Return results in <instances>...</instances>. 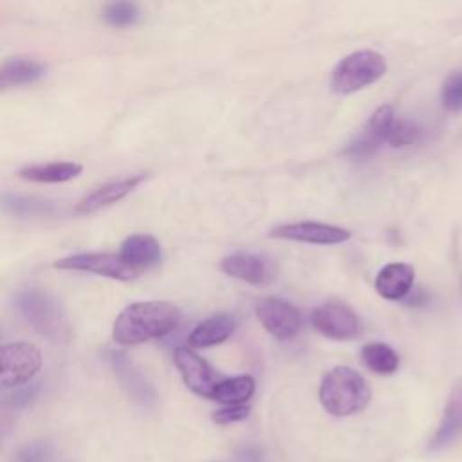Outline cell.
I'll use <instances>...</instances> for the list:
<instances>
[{
	"mask_svg": "<svg viewBox=\"0 0 462 462\" xmlns=\"http://www.w3.org/2000/svg\"><path fill=\"white\" fill-rule=\"evenodd\" d=\"M180 321V312L168 301H135L125 307L114 325L112 337L117 345H139L170 334Z\"/></svg>",
	"mask_w": 462,
	"mask_h": 462,
	"instance_id": "cell-1",
	"label": "cell"
},
{
	"mask_svg": "<svg viewBox=\"0 0 462 462\" xmlns=\"http://www.w3.org/2000/svg\"><path fill=\"white\" fill-rule=\"evenodd\" d=\"M372 392L366 379L350 366L328 370L319 384L321 406L336 417H348L366 408Z\"/></svg>",
	"mask_w": 462,
	"mask_h": 462,
	"instance_id": "cell-2",
	"label": "cell"
},
{
	"mask_svg": "<svg viewBox=\"0 0 462 462\" xmlns=\"http://www.w3.org/2000/svg\"><path fill=\"white\" fill-rule=\"evenodd\" d=\"M14 309L22 319L43 337L63 343L70 336V325L60 300L40 289H25L16 292Z\"/></svg>",
	"mask_w": 462,
	"mask_h": 462,
	"instance_id": "cell-3",
	"label": "cell"
},
{
	"mask_svg": "<svg viewBox=\"0 0 462 462\" xmlns=\"http://www.w3.org/2000/svg\"><path fill=\"white\" fill-rule=\"evenodd\" d=\"M386 72V60L375 51H356L345 56L332 70L330 88L336 94H352L357 92L377 79Z\"/></svg>",
	"mask_w": 462,
	"mask_h": 462,
	"instance_id": "cell-4",
	"label": "cell"
},
{
	"mask_svg": "<svg viewBox=\"0 0 462 462\" xmlns=\"http://www.w3.org/2000/svg\"><path fill=\"white\" fill-rule=\"evenodd\" d=\"M42 368V352L27 341H13L2 346V388H16L29 383Z\"/></svg>",
	"mask_w": 462,
	"mask_h": 462,
	"instance_id": "cell-5",
	"label": "cell"
},
{
	"mask_svg": "<svg viewBox=\"0 0 462 462\" xmlns=\"http://www.w3.org/2000/svg\"><path fill=\"white\" fill-rule=\"evenodd\" d=\"M254 312L263 328L280 341L292 339L301 328L300 310L282 298L267 296L258 300Z\"/></svg>",
	"mask_w": 462,
	"mask_h": 462,
	"instance_id": "cell-6",
	"label": "cell"
},
{
	"mask_svg": "<svg viewBox=\"0 0 462 462\" xmlns=\"http://www.w3.org/2000/svg\"><path fill=\"white\" fill-rule=\"evenodd\" d=\"M310 323L319 334L337 341L356 339L361 332L357 314L339 301H327L316 307L310 314Z\"/></svg>",
	"mask_w": 462,
	"mask_h": 462,
	"instance_id": "cell-7",
	"label": "cell"
},
{
	"mask_svg": "<svg viewBox=\"0 0 462 462\" xmlns=\"http://www.w3.org/2000/svg\"><path fill=\"white\" fill-rule=\"evenodd\" d=\"M54 267L67 271H85L121 282L134 280L139 274V271L130 267L119 254L112 253H78L54 262Z\"/></svg>",
	"mask_w": 462,
	"mask_h": 462,
	"instance_id": "cell-8",
	"label": "cell"
},
{
	"mask_svg": "<svg viewBox=\"0 0 462 462\" xmlns=\"http://www.w3.org/2000/svg\"><path fill=\"white\" fill-rule=\"evenodd\" d=\"M395 119H397L395 112L390 105L379 106L368 119L363 132L348 143V146L343 150V153L356 161L374 155L383 143H388L390 130H392Z\"/></svg>",
	"mask_w": 462,
	"mask_h": 462,
	"instance_id": "cell-9",
	"label": "cell"
},
{
	"mask_svg": "<svg viewBox=\"0 0 462 462\" xmlns=\"http://www.w3.org/2000/svg\"><path fill=\"white\" fill-rule=\"evenodd\" d=\"M173 359L188 390H191L200 397L213 399L215 388L224 377H220L213 370V366L208 361H204L199 354H195L191 348H186V346L177 348Z\"/></svg>",
	"mask_w": 462,
	"mask_h": 462,
	"instance_id": "cell-10",
	"label": "cell"
},
{
	"mask_svg": "<svg viewBox=\"0 0 462 462\" xmlns=\"http://www.w3.org/2000/svg\"><path fill=\"white\" fill-rule=\"evenodd\" d=\"M271 236L294 240V242H307L316 245H332L346 242L352 233L345 227L323 224V222H294V224H282L271 229Z\"/></svg>",
	"mask_w": 462,
	"mask_h": 462,
	"instance_id": "cell-11",
	"label": "cell"
},
{
	"mask_svg": "<svg viewBox=\"0 0 462 462\" xmlns=\"http://www.w3.org/2000/svg\"><path fill=\"white\" fill-rule=\"evenodd\" d=\"M146 177H148V173L144 171V173L117 179V180H112V182H106V184L96 188L94 191H90L78 202L76 213L85 215V213H94L97 209L112 206L114 202L125 199L130 191H134Z\"/></svg>",
	"mask_w": 462,
	"mask_h": 462,
	"instance_id": "cell-12",
	"label": "cell"
},
{
	"mask_svg": "<svg viewBox=\"0 0 462 462\" xmlns=\"http://www.w3.org/2000/svg\"><path fill=\"white\" fill-rule=\"evenodd\" d=\"M220 269L233 278H238L242 282L253 283V285H262L273 280L274 271L271 263L253 253H235L229 254L222 260Z\"/></svg>",
	"mask_w": 462,
	"mask_h": 462,
	"instance_id": "cell-13",
	"label": "cell"
},
{
	"mask_svg": "<svg viewBox=\"0 0 462 462\" xmlns=\"http://www.w3.org/2000/svg\"><path fill=\"white\" fill-rule=\"evenodd\" d=\"M415 280V269L404 262L386 263L375 276V291L384 300H404Z\"/></svg>",
	"mask_w": 462,
	"mask_h": 462,
	"instance_id": "cell-14",
	"label": "cell"
},
{
	"mask_svg": "<svg viewBox=\"0 0 462 462\" xmlns=\"http://www.w3.org/2000/svg\"><path fill=\"white\" fill-rule=\"evenodd\" d=\"M119 256L135 271H143L148 267H153L161 262L162 258V249L161 244L157 242V238H153L152 235H132L128 236L119 249Z\"/></svg>",
	"mask_w": 462,
	"mask_h": 462,
	"instance_id": "cell-15",
	"label": "cell"
},
{
	"mask_svg": "<svg viewBox=\"0 0 462 462\" xmlns=\"http://www.w3.org/2000/svg\"><path fill=\"white\" fill-rule=\"evenodd\" d=\"M108 361L116 370L117 377L121 379L123 386L128 390V393H132L134 399L141 401L143 404L155 401L153 388L148 384L144 375L128 361V357L123 352H116V350L108 352Z\"/></svg>",
	"mask_w": 462,
	"mask_h": 462,
	"instance_id": "cell-16",
	"label": "cell"
},
{
	"mask_svg": "<svg viewBox=\"0 0 462 462\" xmlns=\"http://www.w3.org/2000/svg\"><path fill=\"white\" fill-rule=\"evenodd\" d=\"M236 328V319L231 314H215L200 321L189 334L188 345L195 348H206L218 345L231 337Z\"/></svg>",
	"mask_w": 462,
	"mask_h": 462,
	"instance_id": "cell-17",
	"label": "cell"
},
{
	"mask_svg": "<svg viewBox=\"0 0 462 462\" xmlns=\"http://www.w3.org/2000/svg\"><path fill=\"white\" fill-rule=\"evenodd\" d=\"M45 74V65L38 60L13 56L2 63L0 69V85L2 88L23 87L36 83Z\"/></svg>",
	"mask_w": 462,
	"mask_h": 462,
	"instance_id": "cell-18",
	"label": "cell"
},
{
	"mask_svg": "<svg viewBox=\"0 0 462 462\" xmlns=\"http://www.w3.org/2000/svg\"><path fill=\"white\" fill-rule=\"evenodd\" d=\"M460 431H462V388L458 386L453 390V393L446 404L439 430L435 431V435L430 442V449L431 451L444 449L460 435Z\"/></svg>",
	"mask_w": 462,
	"mask_h": 462,
	"instance_id": "cell-19",
	"label": "cell"
},
{
	"mask_svg": "<svg viewBox=\"0 0 462 462\" xmlns=\"http://www.w3.org/2000/svg\"><path fill=\"white\" fill-rule=\"evenodd\" d=\"M81 164L70 162V161H60V162H45V164H29L23 166L18 175L23 180L31 182H65L81 173Z\"/></svg>",
	"mask_w": 462,
	"mask_h": 462,
	"instance_id": "cell-20",
	"label": "cell"
},
{
	"mask_svg": "<svg viewBox=\"0 0 462 462\" xmlns=\"http://www.w3.org/2000/svg\"><path fill=\"white\" fill-rule=\"evenodd\" d=\"M254 393V379L251 375H236L222 379L217 388L213 401H218L226 406L245 404Z\"/></svg>",
	"mask_w": 462,
	"mask_h": 462,
	"instance_id": "cell-21",
	"label": "cell"
},
{
	"mask_svg": "<svg viewBox=\"0 0 462 462\" xmlns=\"http://www.w3.org/2000/svg\"><path fill=\"white\" fill-rule=\"evenodd\" d=\"M361 359L368 370L381 374V375L393 374L399 368L397 352L390 345L381 343V341L366 343L361 348Z\"/></svg>",
	"mask_w": 462,
	"mask_h": 462,
	"instance_id": "cell-22",
	"label": "cell"
},
{
	"mask_svg": "<svg viewBox=\"0 0 462 462\" xmlns=\"http://www.w3.org/2000/svg\"><path fill=\"white\" fill-rule=\"evenodd\" d=\"M103 18L110 25L128 27V25H134L139 22L141 13H139V7L132 2H112V4L105 5Z\"/></svg>",
	"mask_w": 462,
	"mask_h": 462,
	"instance_id": "cell-23",
	"label": "cell"
},
{
	"mask_svg": "<svg viewBox=\"0 0 462 462\" xmlns=\"http://www.w3.org/2000/svg\"><path fill=\"white\" fill-rule=\"evenodd\" d=\"M420 137H422V128L415 121L406 117H397L390 130L388 144L393 148H402V146L415 144L417 141H420Z\"/></svg>",
	"mask_w": 462,
	"mask_h": 462,
	"instance_id": "cell-24",
	"label": "cell"
},
{
	"mask_svg": "<svg viewBox=\"0 0 462 462\" xmlns=\"http://www.w3.org/2000/svg\"><path fill=\"white\" fill-rule=\"evenodd\" d=\"M2 208H4L5 213L14 215V217H31V215L47 211L45 204H42L40 200H32V199H25V197H20V195H11V193L4 195Z\"/></svg>",
	"mask_w": 462,
	"mask_h": 462,
	"instance_id": "cell-25",
	"label": "cell"
},
{
	"mask_svg": "<svg viewBox=\"0 0 462 462\" xmlns=\"http://www.w3.org/2000/svg\"><path fill=\"white\" fill-rule=\"evenodd\" d=\"M440 101L446 110L460 112L462 110V70L453 72L442 87Z\"/></svg>",
	"mask_w": 462,
	"mask_h": 462,
	"instance_id": "cell-26",
	"label": "cell"
},
{
	"mask_svg": "<svg viewBox=\"0 0 462 462\" xmlns=\"http://www.w3.org/2000/svg\"><path fill=\"white\" fill-rule=\"evenodd\" d=\"M52 457V446L49 442H32L23 446L18 453L14 462H47Z\"/></svg>",
	"mask_w": 462,
	"mask_h": 462,
	"instance_id": "cell-27",
	"label": "cell"
},
{
	"mask_svg": "<svg viewBox=\"0 0 462 462\" xmlns=\"http://www.w3.org/2000/svg\"><path fill=\"white\" fill-rule=\"evenodd\" d=\"M251 408L247 404H238V406H224L217 411H213L211 419L217 424H231V422H238L244 420L249 415Z\"/></svg>",
	"mask_w": 462,
	"mask_h": 462,
	"instance_id": "cell-28",
	"label": "cell"
},
{
	"mask_svg": "<svg viewBox=\"0 0 462 462\" xmlns=\"http://www.w3.org/2000/svg\"><path fill=\"white\" fill-rule=\"evenodd\" d=\"M238 462H265V457L258 446H244L236 453Z\"/></svg>",
	"mask_w": 462,
	"mask_h": 462,
	"instance_id": "cell-29",
	"label": "cell"
},
{
	"mask_svg": "<svg viewBox=\"0 0 462 462\" xmlns=\"http://www.w3.org/2000/svg\"><path fill=\"white\" fill-rule=\"evenodd\" d=\"M460 287H462V280H460Z\"/></svg>",
	"mask_w": 462,
	"mask_h": 462,
	"instance_id": "cell-30",
	"label": "cell"
}]
</instances>
